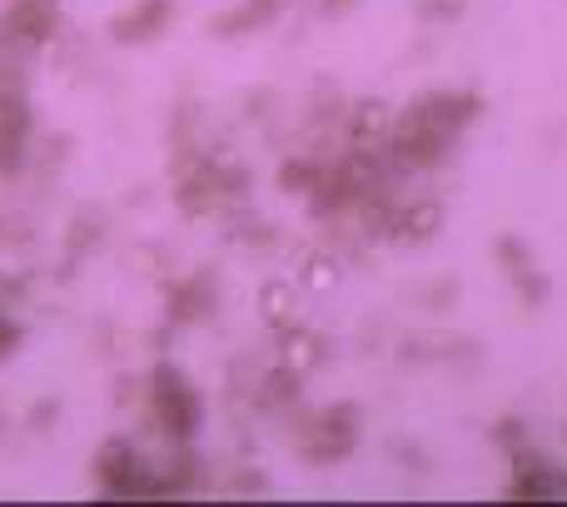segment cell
Returning a JSON list of instances; mask_svg holds the SVG:
<instances>
[{"label": "cell", "mask_w": 567, "mask_h": 507, "mask_svg": "<svg viewBox=\"0 0 567 507\" xmlns=\"http://www.w3.org/2000/svg\"><path fill=\"white\" fill-rule=\"evenodd\" d=\"M145 408H150V423H155L165 438H189L199 423V399L185 383V373H155Z\"/></svg>", "instance_id": "obj_1"}]
</instances>
